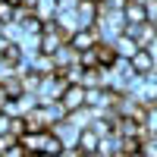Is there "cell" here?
Returning a JSON list of instances; mask_svg holds the SVG:
<instances>
[{
  "mask_svg": "<svg viewBox=\"0 0 157 157\" xmlns=\"http://www.w3.org/2000/svg\"><path fill=\"white\" fill-rule=\"evenodd\" d=\"M66 75L63 72H54V75H44L41 78V88H38V104H54V101H60L63 98V91H66Z\"/></svg>",
  "mask_w": 157,
  "mask_h": 157,
  "instance_id": "obj_1",
  "label": "cell"
},
{
  "mask_svg": "<svg viewBox=\"0 0 157 157\" xmlns=\"http://www.w3.org/2000/svg\"><path fill=\"white\" fill-rule=\"evenodd\" d=\"M123 35L135 38V41H138V47H151V44L157 41V29H154V22H141V25H126V32H123Z\"/></svg>",
  "mask_w": 157,
  "mask_h": 157,
  "instance_id": "obj_2",
  "label": "cell"
},
{
  "mask_svg": "<svg viewBox=\"0 0 157 157\" xmlns=\"http://www.w3.org/2000/svg\"><path fill=\"white\" fill-rule=\"evenodd\" d=\"M75 13H78V25L82 29H94L98 25V0H78V6H75Z\"/></svg>",
  "mask_w": 157,
  "mask_h": 157,
  "instance_id": "obj_3",
  "label": "cell"
},
{
  "mask_svg": "<svg viewBox=\"0 0 157 157\" xmlns=\"http://www.w3.org/2000/svg\"><path fill=\"white\" fill-rule=\"evenodd\" d=\"M129 63H132L135 75H151V72L157 69V60H154V54H151L148 47H141V50H138V54H135L132 60H129Z\"/></svg>",
  "mask_w": 157,
  "mask_h": 157,
  "instance_id": "obj_4",
  "label": "cell"
},
{
  "mask_svg": "<svg viewBox=\"0 0 157 157\" xmlns=\"http://www.w3.org/2000/svg\"><path fill=\"white\" fill-rule=\"evenodd\" d=\"M63 107H66L69 113L72 110H82L85 107V85H66V91H63Z\"/></svg>",
  "mask_w": 157,
  "mask_h": 157,
  "instance_id": "obj_5",
  "label": "cell"
},
{
  "mask_svg": "<svg viewBox=\"0 0 157 157\" xmlns=\"http://www.w3.org/2000/svg\"><path fill=\"white\" fill-rule=\"evenodd\" d=\"M54 132L60 135V141H63L66 148H78V135H82V129H78V126H72L69 120L57 123V126H54Z\"/></svg>",
  "mask_w": 157,
  "mask_h": 157,
  "instance_id": "obj_6",
  "label": "cell"
},
{
  "mask_svg": "<svg viewBox=\"0 0 157 157\" xmlns=\"http://www.w3.org/2000/svg\"><path fill=\"white\" fill-rule=\"evenodd\" d=\"M98 41H101V38H98V32H94V29H78V32L69 38V44L78 50V54H82V50H91Z\"/></svg>",
  "mask_w": 157,
  "mask_h": 157,
  "instance_id": "obj_7",
  "label": "cell"
},
{
  "mask_svg": "<svg viewBox=\"0 0 157 157\" xmlns=\"http://www.w3.org/2000/svg\"><path fill=\"white\" fill-rule=\"evenodd\" d=\"M113 50H116V57H120V60H132L135 54H138V41H135V38H129V35H120V38H116V41H113Z\"/></svg>",
  "mask_w": 157,
  "mask_h": 157,
  "instance_id": "obj_8",
  "label": "cell"
},
{
  "mask_svg": "<svg viewBox=\"0 0 157 157\" xmlns=\"http://www.w3.org/2000/svg\"><path fill=\"white\" fill-rule=\"evenodd\" d=\"M101 138H104V135H98L91 126H88V129H82V135H78V151H82V154H98Z\"/></svg>",
  "mask_w": 157,
  "mask_h": 157,
  "instance_id": "obj_9",
  "label": "cell"
},
{
  "mask_svg": "<svg viewBox=\"0 0 157 157\" xmlns=\"http://www.w3.org/2000/svg\"><path fill=\"white\" fill-rule=\"evenodd\" d=\"M63 148V141H60V135L54 132V129H47V132H41V154H47V157H57Z\"/></svg>",
  "mask_w": 157,
  "mask_h": 157,
  "instance_id": "obj_10",
  "label": "cell"
},
{
  "mask_svg": "<svg viewBox=\"0 0 157 157\" xmlns=\"http://www.w3.org/2000/svg\"><path fill=\"white\" fill-rule=\"evenodd\" d=\"M123 13H126V22H129V25H141V22H148V10H145V3H141V0H129Z\"/></svg>",
  "mask_w": 157,
  "mask_h": 157,
  "instance_id": "obj_11",
  "label": "cell"
},
{
  "mask_svg": "<svg viewBox=\"0 0 157 157\" xmlns=\"http://www.w3.org/2000/svg\"><path fill=\"white\" fill-rule=\"evenodd\" d=\"M54 60H57V69H69V66H78V50L72 47V44H63L57 54H54Z\"/></svg>",
  "mask_w": 157,
  "mask_h": 157,
  "instance_id": "obj_12",
  "label": "cell"
},
{
  "mask_svg": "<svg viewBox=\"0 0 157 157\" xmlns=\"http://www.w3.org/2000/svg\"><path fill=\"white\" fill-rule=\"evenodd\" d=\"M94 57H98V66H113V63L120 60L110 41H98V44H94Z\"/></svg>",
  "mask_w": 157,
  "mask_h": 157,
  "instance_id": "obj_13",
  "label": "cell"
},
{
  "mask_svg": "<svg viewBox=\"0 0 157 157\" xmlns=\"http://www.w3.org/2000/svg\"><path fill=\"white\" fill-rule=\"evenodd\" d=\"M32 69H35L38 75H54V72H57V60L50 57V54H35V57H32Z\"/></svg>",
  "mask_w": 157,
  "mask_h": 157,
  "instance_id": "obj_14",
  "label": "cell"
},
{
  "mask_svg": "<svg viewBox=\"0 0 157 157\" xmlns=\"http://www.w3.org/2000/svg\"><path fill=\"white\" fill-rule=\"evenodd\" d=\"M22 47V54L25 57H35V54H41V35H32V32H22V38L16 41Z\"/></svg>",
  "mask_w": 157,
  "mask_h": 157,
  "instance_id": "obj_15",
  "label": "cell"
},
{
  "mask_svg": "<svg viewBox=\"0 0 157 157\" xmlns=\"http://www.w3.org/2000/svg\"><path fill=\"white\" fill-rule=\"evenodd\" d=\"M57 10H60V0H38L35 16L41 19V22H54L57 19Z\"/></svg>",
  "mask_w": 157,
  "mask_h": 157,
  "instance_id": "obj_16",
  "label": "cell"
},
{
  "mask_svg": "<svg viewBox=\"0 0 157 157\" xmlns=\"http://www.w3.org/2000/svg\"><path fill=\"white\" fill-rule=\"evenodd\" d=\"M44 132H47V129H44ZM19 145L29 151V154H38V151H41V132H25L19 138Z\"/></svg>",
  "mask_w": 157,
  "mask_h": 157,
  "instance_id": "obj_17",
  "label": "cell"
},
{
  "mask_svg": "<svg viewBox=\"0 0 157 157\" xmlns=\"http://www.w3.org/2000/svg\"><path fill=\"white\" fill-rule=\"evenodd\" d=\"M41 78H44V75H38V72L22 75V88H25V94H38V88H41Z\"/></svg>",
  "mask_w": 157,
  "mask_h": 157,
  "instance_id": "obj_18",
  "label": "cell"
},
{
  "mask_svg": "<svg viewBox=\"0 0 157 157\" xmlns=\"http://www.w3.org/2000/svg\"><path fill=\"white\" fill-rule=\"evenodd\" d=\"M25 132H29V123H25V116H13V123H10V138H22Z\"/></svg>",
  "mask_w": 157,
  "mask_h": 157,
  "instance_id": "obj_19",
  "label": "cell"
},
{
  "mask_svg": "<svg viewBox=\"0 0 157 157\" xmlns=\"http://www.w3.org/2000/svg\"><path fill=\"white\" fill-rule=\"evenodd\" d=\"M10 22H16V6L13 3H0V25H10Z\"/></svg>",
  "mask_w": 157,
  "mask_h": 157,
  "instance_id": "obj_20",
  "label": "cell"
},
{
  "mask_svg": "<svg viewBox=\"0 0 157 157\" xmlns=\"http://www.w3.org/2000/svg\"><path fill=\"white\" fill-rule=\"evenodd\" d=\"M0 157H29V151H25L19 141H13V145H6L3 151H0Z\"/></svg>",
  "mask_w": 157,
  "mask_h": 157,
  "instance_id": "obj_21",
  "label": "cell"
},
{
  "mask_svg": "<svg viewBox=\"0 0 157 157\" xmlns=\"http://www.w3.org/2000/svg\"><path fill=\"white\" fill-rule=\"evenodd\" d=\"M10 123H13V116H6L3 110H0V138L10 135Z\"/></svg>",
  "mask_w": 157,
  "mask_h": 157,
  "instance_id": "obj_22",
  "label": "cell"
},
{
  "mask_svg": "<svg viewBox=\"0 0 157 157\" xmlns=\"http://www.w3.org/2000/svg\"><path fill=\"white\" fill-rule=\"evenodd\" d=\"M57 157H82V151H78V148H63Z\"/></svg>",
  "mask_w": 157,
  "mask_h": 157,
  "instance_id": "obj_23",
  "label": "cell"
},
{
  "mask_svg": "<svg viewBox=\"0 0 157 157\" xmlns=\"http://www.w3.org/2000/svg\"><path fill=\"white\" fill-rule=\"evenodd\" d=\"M6 101H10V91H6V85H3V82H0V110L6 107Z\"/></svg>",
  "mask_w": 157,
  "mask_h": 157,
  "instance_id": "obj_24",
  "label": "cell"
},
{
  "mask_svg": "<svg viewBox=\"0 0 157 157\" xmlns=\"http://www.w3.org/2000/svg\"><path fill=\"white\" fill-rule=\"evenodd\" d=\"M22 6H25V10H35V6H38V0H22Z\"/></svg>",
  "mask_w": 157,
  "mask_h": 157,
  "instance_id": "obj_25",
  "label": "cell"
},
{
  "mask_svg": "<svg viewBox=\"0 0 157 157\" xmlns=\"http://www.w3.org/2000/svg\"><path fill=\"white\" fill-rule=\"evenodd\" d=\"M129 157H148V154L145 151H135V154H129Z\"/></svg>",
  "mask_w": 157,
  "mask_h": 157,
  "instance_id": "obj_26",
  "label": "cell"
}]
</instances>
